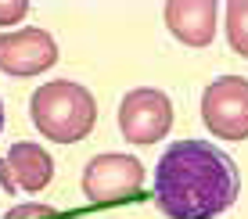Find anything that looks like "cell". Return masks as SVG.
<instances>
[{
	"instance_id": "ba28073f",
	"label": "cell",
	"mask_w": 248,
	"mask_h": 219,
	"mask_svg": "<svg viewBox=\"0 0 248 219\" xmlns=\"http://www.w3.org/2000/svg\"><path fill=\"white\" fill-rule=\"evenodd\" d=\"M169 32L187 47H209L216 36V18H219V4L212 0H169L162 7Z\"/></svg>"
},
{
	"instance_id": "8992f818",
	"label": "cell",
	"mask_w": 248,
	"mask_h": 219,
	"mask_svg": "<svg viewBox=\"0 0 248 219\" xmlns=\"http://www.w3.org/2000/svg\"><path fill=\"white\" fill-rule=\"evenodd\" d=\"M58 61V44L47 29H18L0 36V72L4 75H40Z\"/></svg>"
},
{
	"instance_id": "7c38bea8",
	"label": "cell",
	"mask_w": 248,
	"mask_h": 219,
	"mask_svg": "<svg viewBox=\"0 0 248 219\" xmlns=\"http://www.w3.org/2000/svg\"><path fill=\"white\" fill-rule=\"evenodd\" d=\"M0 133H4V101H0Z\"/></svg>"
},
{
	"instance_id": "52a82bcc",
	"label": "cell",
	"mask_w": 248,
	"mask_h": 219,
	"mask_svg": "<svg viewBox=\"0 0 248 219\" xmlns=\"http://www.w3.org/2000/svg\"><path fill=\"white\" fill-rule=\"evenodd\" d=\"M54 176V158L47 155L40 144L32 140H18L7 147V155L0 158V187L7 194H36L44 190Z\"/></svg>"
},
{
	"instance_id": "6da1fadb",
	"label": "cell",
	"mask_w": 248,
	"mask_h": 219,
	"mask_svg": "<svg viewBox=\"0 0 248 219\" xmlns=\"http://www.w3.org/2000/svg\"><path fill=\"white\" fill-rule=\"evenodd\" d=\"M237 187V165L209 140H176L155 165V205L166 219L223 216Z\"/></svg>"
},
{
	"instance_id": "8fae6325",
	"label": "cell",
	"mask_w": 248,
	"mask_h": 219,
	"mask_svg": "<svg viewBox=\"0 0 248 219\" xmlns=\"http://www.w3.org/2000/svg\"><path fill=\"white\" fill-rule=\"evenodd\" d=\"M25 11H29V0H0V25H15L25 18Z\"/></svg>"
},
{
	"instance_id": "7a4b0ae2",
	"label": "cell",
	"mask_w": 248,
	"mask_h": 219,
	"mask_svg": "<svg viewBox=\"0 0 248 219\" xmlns=\"http://www.w3.org/2000/svg\"><path fill=\"white\" fill-rule=\"evenodd\" d=\"M32 126L54 144H76L97 122V101L72 79H50L29 97Z\"/></svg>"
},
{
	"instance_id": "3957f363",
	"label": "cell",
	"mask_w": 248,
	"mask_h": 219,
	"mask_svg": "<svg viewBox=\"0 0 248 219\" xmlns=\"http://www.w3.org/2000/svg\"><path fill=\"white\" fill-rule=\"evenodd\" d=\"M79 183H83V194H87L90 205H101V208L126 205L144 187V165H140V158L119 155V151L97 155L87 162Z\"/></svg>"
},
{
	"instance_id": "277c9868",
	"label": "cell",
	"mask_w": 248,
	"mask_h": 219,
	"mask_svg": "<svg viewBox=\"0 0 248 219\" xmlns=\"http://www.w3.org/2000/svg\"><path fill=\"white\" fill-rule=\"evenodd\" d=\"M202 122L219 140H248V79L219 75L202 94Z\"/></svg>"
},
{
	"instance_id": "30bf717a",
	"label": "cell",
	"mask_w": 248,
	"mask_h": 219,
	"mask_svg": "<svg viewBox=\"0 0 248 219\" xmlns=\"http://www.w3.org/2000/svg\"><path fill=\"white\" fill-rule=\"evenodd\" d=\"M4 219H62V216H58V208H50V205L29 201V205H15Z\"/></svg>"
},
{
	"instance_id": "9c48e42d",
	"label": "cell",
	"mask_w": 248,
	"mask_h": 219,
	"mask_svg": "<svg viewBox=\"0 0 248 219\" xmlns=\"http://www.w3.org/2000/svg\"><path fill=\"white\" fill-rule=\"evenodd\" d=\"M227 40L241 58H248V0L227 4Z\"/></svg>"
},
{
	"instance_id": "5b68a950",
	"label": "cell",
	"mask_w": 248,
	"mask_h": 219,
	"mask_svg": "<svg viewBox=\"0 0 248 219\" xmlns=\"http://www.w3.org/2000/svg\"><path fill=\"white\" fill-rule=\"evenodd\" d=\"M173 126V101L155 87H137L119 104V130L130 144H158Z\"/></svg>"
}]
</instances>
